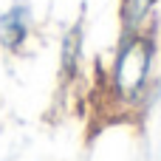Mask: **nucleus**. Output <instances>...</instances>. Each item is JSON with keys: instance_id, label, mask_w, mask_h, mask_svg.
I'll return each instance as SVG.
<instances>
[{"instance_id": "f257e3e1", "label": "nucleus", "mask_w": 161, "mask_h": 161, "mask_svg": "<svg viewBox=\"0 0 161 161\" xmlns=\"http://www.w3.org/2000/svg\"><path fill=\"white\" fill-rule=\"evenodd\" d=\"M147 71H150V40L130 37L122 45L113 68V91L122 99H136L147 82Z\"/></svg>"}, {"instance_id": "f03ea898", "label": "nucleus", "mask_w": 161, "mask_h": 161, "mask_svg": "<svg viewBox=\"0 0 161 161\" xmlns=\"http://www.w3.org/2000/svg\"><path fill=\"white\" fill-rule=\"evenodd\" d=\"M25 37H28V8L11 6L0 17V42L6 48H20Z\"/></svg>"}, {"instance_id": "7ed1b4c3", "label": "nucleus", "mask_w": 161, "mask_h": 161, "mask_svg": "<svg viewBox=\"0 0 161 161\" xmlns=\"http://www.w3.org/2000/svg\"><path fill=\"white\" fill-rule=\"evenodd\" d=\"M153 3H156V0H127V8H125V14H127V25H130V28L139 25V23L144 20V14L153 8Z\"/></svg>"}]
</instances>
